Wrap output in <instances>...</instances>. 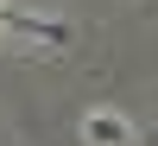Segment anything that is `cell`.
<instances>
[{"label": "cell", "instance_id": "cell-1", "mask_svg": "<svg viewBox=\"0 0 158 146\" xmlns=\"http://www.w3.org/2000/svg\"><path fill=\"white\" fill-rule=\"evenodd\" d=\"M82 134H89V146H95V140H101V146H120V140H127V127L114 121V114H101V121H89Z\"/></svg>", "mask_w": 158, "mask_h": 146}]
</instances>
